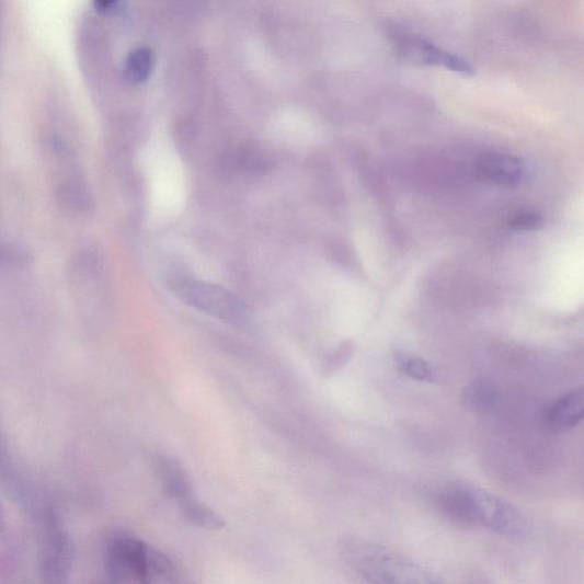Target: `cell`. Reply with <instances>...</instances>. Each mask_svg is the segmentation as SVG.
I'll use <instances>...</instances> for the list:
<instances>
[{"label": "cell", "mask_w": 584, "mask_h": 584, "mask_svg": "<svg viewBox=\"0 0 584 584\" xmlns=\"http://www.w3.org/2000/svg\"><path fill=\"white\" fill-rule=\"evenodd\" d=\"M434 503L438 512L459 524L483 528L511 538L530 530L525 515L504 497L477 486L457 484L440 490Z\"/></svg>", "instance_id": "cell-1"}, {"label": "cell", "mask_w": 584, "mask_h": 584, "mask_svg": "<svg viewBox=\"0 0 584 584\" xmlns=\"http://www.w3.org/2000/svg\"><path fill=\"white\" fill-rule=\"evenodd\" d=\"M342 553L346 563L370 584H444L425 566L368 539L344 540Z\"/></svg>", "instance_id": "cell-2"}, {"label": "cell", "mask_w": 584, "mask_h": 584, "mask_svg": "<svg viewBox=\"0 0 584 584\" xmlns=\"http://www.w3.org/2000/svg\"><path fill=\"white\" fill-rule=\"evenodd\" d=\"M170 290L185 305L227 322L238 329H252V317L245 305L226 288L174 275L169 280Z\"/></svg>", "instance_id": "cell-3"}, {"label": "cell", "mask_w": 584, "mask_h": 584, "mask_svg": "<svg viewBox=\"0 0 584 584\" xmlns=\"http://www.w3.org/2000/svg\"><path fill=\"white\" fill-rule=\"evenodd\" d=\"M396 42L398 54L410 64L439 66L465 76L476 73L474 67L467 60L458 57V55L445 51L420 37L400 35Z\"/></svg>", "instance_id": "cell-4"}, {"label": "cell", "mask_w": 584, "mask_h": 584, "mask_svg": "<svg viewBox=\"0 0 584 584\" xmlns=\"http://www.w3.org/2000/svg\"><path fill=\"white\" fill-rule=\"evenodd\" d=\"M130 570L144 584H181L175 565L161 551L135 540L130 552Z\"/></svg>", "instance_id": "cell-5"}, {"label": "cell", "mask_w": 584, "mask_h": 584, "mask_svg": "<svg viewBox=\"0 0 584 584\" xmlns=\"http://www.w3.org/2000/svg\"><path fill=\"white\" fill-rule=\"evenodd\" d=\"M477 174L484 182L514 187L524 181L526 170L517 157L488 153L478 160Z\"/></svg>", "instance_id": "cell-6"}, {"label": "cell", "mask_w": 584, "mask_h": 584, "mask_svg": "<svg viewBox=\"0 0 584 584\" xmlns=\"http://www.w3.org/2000/svg\"><path fill=\"white\" fill-rule=\"evenodd\" d=\"M156 471L164 493L175 500L180 506L194 497L187 474L176 460L159 457L156 461Z\"/></svg>", "instance_id": "cell-7"}, {"label": "cell", "mask_w": 584, "mask_h": 584, "mask_svg": "<svg viewBox=\"0 0 584 584\" xmlns=\"http://www.w3.org/2000/svg\"><path fill=\"white\" fill-rule=\"evenodd\" d=\"M583 413L584 392L580 388L556 401L547 413V421L551 427L564 431L575 427L582 421Z\"/></svg>", "instance_id": "cell-8"}, {"label": "cell", "mask_w": 584, "mask_h": 584, "mask_svg": "<svg viewBox=\"0 0 584 584\" xmlns=\"http://www.w3.org/2000/svg\"><path fill=\"white\" fill-rule=\"evenodd\" d=\"M181 508L185 520L203 530H220L225 527V519L196 497L188 500Z\"/></svg>", "instance_id": "cell-9"}, {"label": "cell", "mask_w": 584, "mask_h": 584, "mask_svg": "<svg viewBox=\"0 0 584 584\" xmlns=\"http://www.w3.org/2000/svg\"><path fill=\"white\" fill-rule=\"evenodd\" d=\"M154 66V54L150 48L141 47L133 50L125 62L124 76L130 83L146 81Z\"/></svg>", "instance_id": "cell-10"}, {"label": "cell", "mask_w": 584, "mask_h": 584, "mask_svg": "<svg viewBox=\"0 0 584 584\" xmlns=\"http://www.w3.org/2000/svg\"><path fill=\"white\" fill-rule=\"evenodd\" d=\"M463 403L474 410H488L495 405L497 391L489 380H478L465 389Z\"/></svg>", "instance_id": "cell-11"}, {"label": "cell", "mask_w": 584, "mask_h": 584, "mask_svg": "<svg viewBox=\"0 0 584 584\" xmlns=\"http://www.w3.org/2000/svg\"><path fill=\"white\" fill-rule=\"evenodd\" d=\"M399 366L405 375L415 380H431L433 378V373L428 364L422 358L401 356L399 358Z\"/></svg>", "instance_id": "cell-12"}, {"label": "cell", "mask_w": 584, "mask_h": 584, "mask_svg": "<svg viewBox=\"0 0 584 584\" xmlns=\"http://www.w3.org/2000/svg\"><path fill=\"white\" fill-rule=\"evenodd\" d=\"M542 217L533 210H520L509 219V227L515 231H533L542 226Z\"/></svg>", "instance_id": "cell-13"}, {"label": "cell", "mask_w": 584, "mask_h": 584, "mask_svg": "<svg viewBox=\"0 0 584 584\" xmlns=\"http://www.w3.org/2000/svg\"><path fill=\"white\" fill-rule=\"evenodd\" d=\"M95 10L103 15H115L123 11L124 3L119 0H96Z\"/></svg>", "instance_id": "cell-14"}, {"label": "cell", "mask_w": 584, "mask_h": 584, "mask_svg": "<svg viewBox=\"0 0 584 584\" xmlns=\"http://www.w3.org/2000/svg\"><path fill=\"white\" fill-rule=\"evenodd\" d=\"M105 584H110V583L106 582Z\"/></svg>", "instance_id": "cell-15"}]
</instances>
